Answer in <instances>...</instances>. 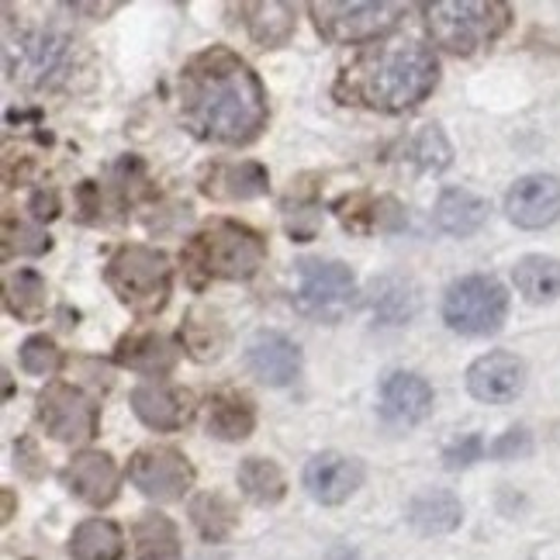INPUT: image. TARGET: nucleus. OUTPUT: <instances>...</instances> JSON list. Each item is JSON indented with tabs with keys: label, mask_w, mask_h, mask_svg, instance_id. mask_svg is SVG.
Instances as JSON below:
<instances>
[{
	"label": "nucleus",
	"mask_w": 560,
	"mask_h": 560,
	"mask_svg": "<svg viewBox=\"0 0 560 560\" xmlns=\"http://www.w3.org/2000/svg\"><path fill=\"white\" fill-rule=\"evenodd\" d=\"M180 112L194 136L246 145L267 121L264 83L229 49H211L187 62L180 77Z\"/></svg>",
	"instance_id": "obj_1"
},
{
	"label": "nucleus",
	"mask_w": 560,
	"mask_h": 560,
	"mask_svg": "<svg viewBox=\"0 0 560 560\" xmlns=\"http://www.w3.org/2000/svg\"><path fill=\"white\" fill-rule=\"evenodd\" d=\"M440 62L419 42H387L357 56L336 80L342 104H360L371 112L398 115L433 94Z\"/></svg>",
	"instance_id": "obj_2"
},
{
	"label": "nucleus",
	"mask_w": 560,
	"mask_h": 560,
	"mask_svg": "<svg viewBox=\"0 0 560 560\" xmlns=\"http://www.w3.org/2000/svg\"><path fill=\"white\" fill-rule=\"evenodd\" d=\"M267 246L246 225L235 222H211L190 240L184 249V267L194 280H249L264 267Z\"/></svg>",
	"instance_id": "obj_3"
},
{
	"label": "nucleus",
	"mask_w": 560,
	"mask_h": 560,
	"mask_svg": "<svg viewBox=\"0 0 560 560\" xmlns=\"http://www.w3.org/2000/svg\"><path fill=\"white\" fill-rule=\"evenodd\" d=\"M425 28L446 52L474 56L509 28V8L499 0H436L425 4Z\"/></svg>",
	"instance_id": "obj_4"
},
{
	"label": "nucleus",
	"mask_w": 560,
	"mask_h": 560,
	"mask_svg": "<svg viewBox=\"0 0 560 560\" xmlns=\"http://www.w3.org/2000/svg\"><path fill=\"white\" fill-rule=\"evenodd\" d=\"M107 288L118 294L121 305H128L136 315H156L170 301V260L160 249L149 246H121L104 267Z\"/></svg>",
	"instance_id": "obj_5"
},
{
	"label": "nucleus",
	"mask_w": 560,
	"mask_h": 560,
	"mask_svg": "<svg viewBox=\"0 0 560 560\" xmlns=\"http://www.w3.org/2000/svg\"><path fill=\"white\" fill-rule=\"evenodd\" d=\"M509 315V291L488 273L460 277L446 288L443 318L460 336H488L499 332Z\"/></svg>",
	"instance_id": "obj_6"
},
{
	"label": "nucleus",
	"mask_w": 560,
	"mask_h": 560,
	"mask_svg": "<svg viewBox=\"0 0 560 560\" xmlns=\"http://www.w3.org/2000/svg\"><path fill=\"white\" fill-rule=\"evenodd\" d=\"M405 14V4H395V0H322V4H312V18L322 38L336 42V46H357V42H374L381 35H387L398 18Z\"/></svg>",
	"instance_id": "obj_7"
},
{
	"label": "nucleus",
	"mask_w": 560,
	"mask_h": 560,
	"mask_svg": "<svg viewBox=\"0 0 560 560\" xmlns=\"http://www.w3.org/2000/svg\"><path fill=\"white\" fill-rule=\"evenodd\" d=\"M357 298V277L347 264H322L305 260L301 264V288H298V308L315 318H339Z\"/></svg>",
	"instance_id": "obj_8"
},
{
	"label": "nucleus",
	"mask_w": 560,
	"mask_h": 560,
	"mask_svg": "<svg viewBox=\"0 0 560 560\" xmlns=\"http://www.w3.org/2000/svg\"><path fill=\"white\" fill-rule=\"evenodd\" d=\"M38 422L59 443H88L97 433V408L77 387L49 384L38 395Z\"/></svg>",
	"instance_id": "obj_9"
},
{
	"label": "nucleus",
	"mask_w": 560,
	"mask_h": 560,
	"mask_svg": "<svg viewBox=\"0 0 560 560\" xmlns=\"http://www.w3.org/2000/svg\"><path fill=\"white\" fill-rule=\"evenodd\" d=\"M128 478L153 502H177L194 485V470L184 454L170 446H145L128 464Z\"/></svg>",
	"instance_id": "obj_10"
},
{
	"label": "nucleus",
	"mask_w": 560,
	"mask_h": 560,
	"mask_svg": "<svg viewBox=\"0 0 560 560\" xmlns=\"http://www.w3.org/2000/svg\"><path fill=\"white\" fill-rule=\"evenodd\" d=\"M523 384H526L523 360L505 350L478 357L467 371V392L485 405H505L512 398H520Z\"/></svg>",
	"instance_id": "obj_11"
},
{
	"label": "nucleus",
	"mask_w": 560,
	"mask_h": 560,
	"mask_svg": "<svg viewBox=\"0 0 560 560\" xmlns=\"http://www.w3.org/2000/svg\"><path fill=\"white\" fill-rule=\"evenodd\" d=\"M308 494L322 505H342L350 494L363 485V464L357 457L336 454V450H326V454H315L305 464V474H301Z\"/></svg>",
	"instance_id": "obj_12"
},
{
	"label": "nucleus",
	"mask_w": 560,
	"mask_h": 560,
	"mask_svg": "<svg viewBox=\"0 0 560 560\" xmlns=\"http://www.w3.org/2000/svg\"><path fill=\"white\" fill-rule=\"evenodd\" d=\"M505 214L520 229L553 225L560 219V180L550 174H529L515 180L505 198Z\"/></svg>",
	"instance_id": "obj_13"
},
{
	"label": "nucleus",
	"mask_w": 560,
	"mask_h": 560,
	"mask_svg": "<svg viewBox=\"0 0 560 560\" xmlns=\"http://www.w3.org/2000/svg\"><path fill=\"white\" fill-rule=\"evenodd\" d=\"M132 408L136 416L156 429V433H174V429L187 425L190 412H194V398L180 387H170V384H139L132 392Z\"/></svg>",
	"instance_id": "obj_14"
},
{
	"label": "nucleus",
	"mask_w": 560,
	"mask_h": 560,
	"mask_svg": "<svg viewBox=\"0 0 560 560\" xmlns=\"http://www.w3.org/2000/svg\"><path fill=\"white\" fill-rule=\"evenodd\" d=\"M381 412L395 425H416L433 412V387L419 374H392L381 384Z\"/></svg>",
	"instance_id": "obj_15"
},
{
	"label": "nucleus",
	"mask_w": 560,
	"mask_h": 560,
	"mask_svg": "<svg viewBox=\"0 0 560 560\" xmlns=\"http://www.w3.org/2000/svg\"><path fill=\"white\" fill-rule=\"evenodd\" d=\"M249 371L270 387H284L298 377L301 371V350L288 336L280 332H260L246 350Z\"/></svg>",
	"instance_id": "obj_16"
},
{
	"label": "nucleus",
	"mask_w": 560,
	"mask_h": 560,
	"mask_svg": "<svg viewBox=\"0 0 560 560\" xmlns=\"http://www.w3.org/2000/svg\"><path fill=\"white\" fill-rule=\"evenodd\" d=\"M67 488L88 505H107L118 494V467L107 454L88 450L67 467Z\"/></svg>",
	"instance_id": "obj_17"
},
{
	"label": "nucleus",
	"mask_w": 560,
	"mask_h": 560,
	"mask_svg": "<svg viewBox=\"0 0 560 560\" xmlns=\"http://www.w3.org/2000/svg\"><path fill=\"white\" fill-rule=\"evenodd\" d=\"M256 425V412H253V401L243 392H219L205 401V429L208 436H219V440H246Z\"/></svg>",
	"instance_id": "obj_18"
},
{
	"label": "nucleus",
	"mask_w": 560,
	"mask_h": 560,
	"mask_svg": "<svg viewBox=\"0 0 560 560\" xmlns=\"http://www.w3.org/2000/svg\"><path fill=\"white\" fill-rule=\"evenodd\" d=\"M115 360L128 371H139V374H170L177 363V347L174 339H166L160 332H139V336H128L118 342Z\"/></svg>",
	"instance_id": "obj_19"
},
{
	"label": "nucleus",
	"mask_w": 560,
	"mask_h": 560,
	"mask_svg": "<svg viewBox=\"0 0 560 560\" xmlns=\"http://www.w3.org/2000/svg\"><path fill=\"white\" fill-rule=\"evenodd\" d=\"M267 170L260 163H222L211 170V177L205 180V194L222 201H249L267 194Z\"/></svg>",
	"instance_id": "obj_20"
},
{
	"label": "nucleus",
	"mask_w": 560,
	"mask_h": 560,
	"mask_svg": "<svg viewBox=\"0 0 560 560\" xmlns=\"http://www.w3.org/2000/svg\"><path fill=\"white\" fill-rule=\"evenodd\" d=\"M488 222V201L467 187H450L436 201V225L450 235H474Z\"/></svg>",
	"instance_id": "obj_21"
},
{
	"label": "nucleus",
	"mask_w": 560,
	"mask_h": 560,
	"mask_svg": "<svg viewBox=\"0 0 560 560\" xmlns=\"http://www.w3.org/2000/svg\"><path fill=\"white\" fill-rule=\"evenodd\" d=\"M460 502L457 494H450L443 488H429L416 494L412 505H408V523H412L422 536H440V533H454L460 526Z\"/></svg>",
	"instance_id": "obj_22"
},
{
	"label": "nucleus",
	"mask_w": 560,
	"mask_h": 560,
	"mask_svg": "<svg viewBox=\"0 0 560 560\" xmlns=\"http://www.w3.org/2000/svg\"><path fill=\"white\" fill-rule=\"evenodd\" d=\"M73 560H121L125 536L112 520H88L70 536Z\"/></svg>",
	"instance_id": "obj_23"
},
{
	"label": "nucleus",
	"mask_w": 560,
	"mask_h": 560,
	"mask_svg": "<svg viewBox=\"0 0 560 560\" xmlns=\"http://www.w3.org/2000/svg\"><path fill=\"white\" fill-rule=\"evenodd\" d=\"M132 544L139 560H174L180 553L177 526L160 512H142L132 526Z\"/></svg>",
	"instance_id": "obj_24"
},
{
	"label": "nucleus",
	"mask_w": 560,
	"mask_h": 560,
	"mask_svg": "<svg viewBox=\"0 0 560 560\" xmlns=\"http://www.w3.org/2000/svg\"><path fill=\"white\" fill-rule=\"evenodd\" d=\"M512 280L526 301H533V305H547V301H553L560 294V260L540 256V253L523 256V260L515 264Z\"/></svg>",
	"instance_id": "obj_25"
},
{
	"label": "nucleus",
	"mask_w": 560,
	"mask_h": 560,
	"mask_svg": "<svg viewBox=\"0 0 560 560\" xmlns=\"http://www.w3.org/2000/svg\"><path fill=\"white\" fill-rule=\"evenodd\" d=\"M190 523L208 544H219L235 529V505L219 491H205L190 502Z\"/></svg>",
	"instance_id": "obj_26"
},
{
	"label": "nucleus",
	"mask_w": 560,
	"mask_h": 560,
	"mask_svg": "<svg viewBox=\"0 0 560 560\" xmlns=\"http://www.w3.org/2000/svg\"><path fill=\"white\" fill-rule=\"evenodd\" d=\"M240 488L246 491V499H253L256 505H277L280 499H284L288 481H284V470H280L273 460L249 457L240 467Z\"/></svg>",
	"instance_id": "obj_27"
},
{
	"label": "nucleus",
	"mask_w": 560,
	"mask_h": 560,
	"mask_svg": "<svg viewBox=\"0 0 560 560\" xmlns=\"http://www.w3.org/2000/svg\"><path fill=\"white\" fill-rule=\"evenodd\" d=\"M8 312L21 322H38L49 308V291L46 280H42L35 270H18L14 277H8Z\"/></svg>",
	"instance_id": "obj_28"
},
{
	"label": "nucleus",
	"mask_w": 560,
	"mask_h": 560,
	"mask_svg": "<svg viewBox=\"0 0 560 560\" xmlns=\"http://www.w3.org/2000/svg\"><path fill=\"white\" fill-rule=\"evenodd\" d=\"M246 28L260 46H284L294 32L291 4H246Z\"/></svg>",
	"instance_id": "obj_29"
},
{
	"label": "nucleus",
	"mask_w": 560,
	"mask_h": 560,
	"mask_svg": "<svg viewBox=\"0 0 560 560\" xmlns=\"http://www.w3.org/2000/svg\"><path fill=\"white\" fill-rule=\"evenodd\" d=\"M67 42L56 38V35H32L25 46H21V73H28L32 83H42L62 59V49Z\"/></svg>",
	"instance_id": "obj_30"
},
{
	"label": "nucleus",
	"mask_w": 560,
	"mask_h": 560,
	"mask_svg": "<svg viewBox=\"0 0 560 560\" xmlns=\"http://www.w3.org/2000/svg\"><path fill=\"white\" fill-rule=\"evenodd\" d=\"M184 342L190 357L198 360H214L225 347V329L219 318H211L208 312H194L190 322H187V332H184Z\"/></svg>",
	"instance_id": "obj_31"
},
{
	"label": "nucleus",
	"mask_w": 560,
	"mask_h": 560,
	"mask_svg": "<svg viewBox=\"0 0 560 560\" xmlns=\"http://www.w3.org/2000/svg\"><path fill=\"white\" fill-rule=\"evenodd\" d=\"M59 363H62V353L49 336H32V339L21 342V368H25L28 374L52 377L59 371Z\"/></svg>",
	"instance_id": "obj_32"
},
{
	"label": "nucleus",
	"mask_w": 560,
	"mask_h": 560,
	"mask_svg": "<svg viewBox=\"0 0 560 560\" xmlns=\"http://www.w3.org/2000/svg\"><path fill=\"white\" fill-rule=\"evenodd\" d=\"M412 153H416V160L425 170H443V166H450V156H454V149H450V142H446L440 125H425L422 132L416 136Z\"/></svg>",
	"instance_id": "obj_33"
},
{
	"label": "nucleus",
	"mask_w": 560,
	"mask_h": 560,
	"mask_svg": "<svg viewBox=\"0 0 560 560\" xmlns=\"http://www.w3.org/2000/svg\"><path fill=\"white\" fill-rule=\"evenodd\" d=\"M4 246L8 253H21V256H38V253H46L49 249V235L28 225V222H14L8 219L4 222Z\"/></svg>",
	"instance_id": "obj_34"
},
{
	"label": "nucleus",
	"mask_w": 560,
	"mask_h": 560,
	"mask_svg": "<svg viewBox=\"0 0 560 560\" xmlns=\"http://www.w3.org/2000/svg\"><path fill=\"white\" fill-rule=\"evenodd\" d=\"M523 454H529V436H526V429H512V433H505L499 443L491 446V457H499V460L523 457Z\"/></svg>",
	"instance_id": "obj_35"
},
{
	"label": "nucleus",
	"mask_w": 560,
	"mask_h": 560,
	"mask_svg": "<svg viewBox=\"0 0 560 560\" xmlns=\"http://www.w3.org/2000/svg\"><path fill=\"white\" fill-rule=\"evenodd\" d=\"M481 457V440L478 436H467L464 443H454L446 450V467H467Z\"/></svg>",
	"instance_id": "obj_36"
},
{
	"label": "nucleus",
	"mask_w": 560,
	"mask_h": 560,
	"mask_svg": "<svg viewBox=\"0 0 560 560\" xmlns=\"http://www.w3.org/2000/svg\"><path fill=\"white\" fill-rule=\"evenodd\" d=\"M32 208H35V219H56L59 214V201L52 190H38L32 198Z\"/></svg>",
	"instance_id": "obj_37"
},
{
	"label": "nucleus",
	"mask_w": 560,
	"mask_h": 560,
	"mask_svg": "<svg viewBox=\"0 0 560 560\" xmlns=\"http://www.w3.org/2000/svg\"><path fill=\"white\" fill-rule=\"evenodd\" d=\"M326 560H360V553H357V550H350V547H336Z\"/></svg>",
	"instance_id": "obj_38"
}]
</instances>
